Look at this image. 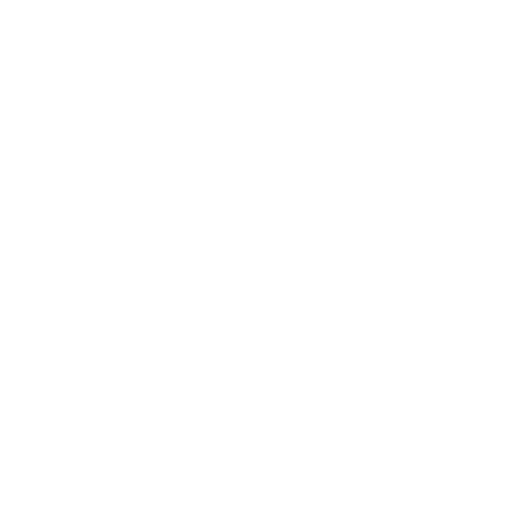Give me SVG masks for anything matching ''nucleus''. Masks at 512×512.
<instances>
[]
</instances>
